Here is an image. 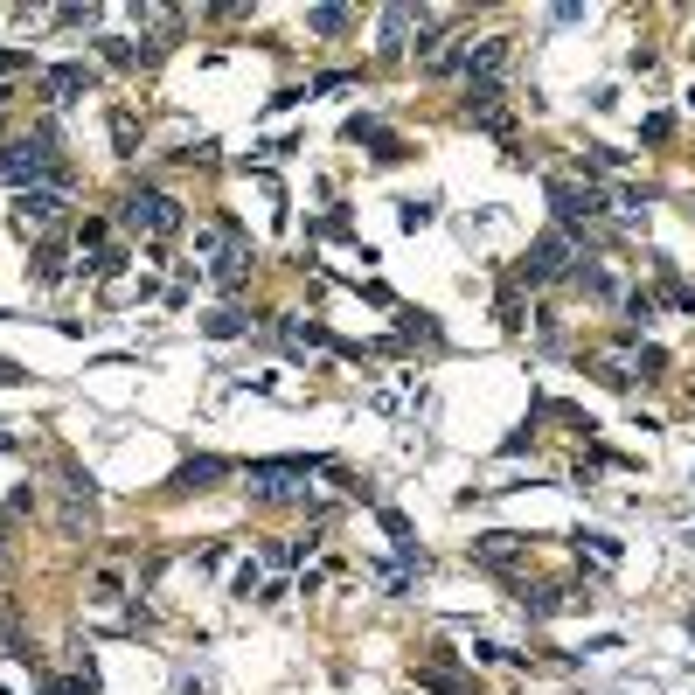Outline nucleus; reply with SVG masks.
<instances>
[{
  "instance_id": "f257e3e1",
  "label": "nucleus",
  "mask_w": 695,
  "mask_h": 695,
  "mask_svg": "<svg viewBox=\"0 0 695 695\" xmlns=\"http://www.w3.org/2000/svg\"><path fill=\"white\" fill-rule=\"evenodd\" d=\"M119 230H133V237H181L188 230V202L153 188V181H139V188L119 195Z\"/></svg>"
},
{
  "instance_id": "f03ea898",
  "label": "nucleus",
  "mask_w": 695,
  "mask_h": 695,
  "mask_svg": "<svg viewBox=\"0 0 695 695\" xmlns=\"http://www.w3.org/2000/svg\"><path fill=\"white\" fill-rule=\"evenodd\" d=\"M334 459H251L244 466V487H251V501H306L313 487V473H327Z\"/></svg>"
},
{
  "instance_id": "7ed1b4c3",
  "label": "nucleus",
  "mask_w": 695,
  "mask_h": 695,
  "mask_svg": "<svg viewBox=\"0 0 695 695\" xmlns=\"http://www.w3.org/2000/svg\"><path fill=\"white\" fill-rule=\"evenodd\" d=\"M577 258H584V251H577V237L550 223V230H543V237L522 251V265H515V285H522V292H543V285H556V278L577 272Z\"/></svg>"
},
{
  "instance_id": "20e7f679",
  "label": "nucleus",
  "mask_w": 695,
  "mask_h": 695,
  "mask_svg": "<svg viewBox=\"0 0 695 695\" xmlns=\"http://www.w3.org/2000/svg\"><path fill=\"white\" fill-rule=\"evenodd\" d=\"M550 216H556V230H570V237H577L584 223H598V216H605V188H598V181H584V174H577V181H570V174H550Z\"/></svg>"
},
{
  "instance_id": "39448f33",
  "label": "nucleus",
  "mask_w": 695,
  "mask_h": 695,
  "mask_svg": "<svg viewBox=\"0 0 695 695\" xmlns=\"http://www.w3.org/2000/svg\"><path fill=\"white\" fill-rule=\"evenodd\" d=\"M584 369H591L605 390H633V383H640V341H626V334H619V341L591 348V355H584Z\"/></svg>"
},
{
  "instance_id": "423d86ee",
  "label": "nucleus",
  "mask_w": 695,
  "mask_h": 695,
  "mask_svg": "<svg viewBox=\"0 0 695 695\" xmlns=\"http://www.w3.org/2000/svg\"><path fill=\"white\" fill-rule=\"evenodd\" d=\"M63 216H70V188H21V195H14V230H35V237H42V230H56Z\"/></svg>"
},
{
  "instance_id": "0eeeda50",
  "label": "nucleus",
  "mask_w": 695,
  "mask_h": 695,
  "mask_svg": "<svg viewBox=\"0 0 695 695\" xmlns=\"http://www.w3.org/2000/svg\"><path fill=\"white\" fill-rule=\"evenodd\" d=\"M91 49H98L112 70H126V77H133V70H153V63H160V49H167V42H146V35H98Z\"/></svg>"
},
{
  "instance_id": "6e6552de",
  "label": "nucleus",
  "mask_w": 695,
  "mask_h": 695,
  "mask_svg": "<svg viewBox=\"0 0 695 695\" xmlns=\"http://www.w3.org/2000/svg\"><path fill=\"white\" fill-rule=\"evenodd\" d=\"M237 466L230 459H216V452H195V459H181L174 466V480H167V494H209L216 480H230Z\"/></svg>"
},
{
  "instance_id": "1a4fd4ad",
  "label": "nucleus",
  "mask_w": 695,
  "mask_h": 695,
  "mask_svg": "<svg viewBox=\"0 0 695 695\" xmlns=\"http://www.w3.org/2000/svg\"><path fill=\"white\" fill-rule=\"evenodd\" d=\"M522 556H529V536H515V529H487V536H473V563H487V570H501V577H515Z\"/></svg>"
},
{
  "instance_id": "9d476101",
  "label": "nucleus",
  "mask_w": 695,
  "mask_h": 695,
  "mask_svg": "<svg viewBox=\"0 0 695 695\" xmlns=\"http://www.w3.org/2000/svg\"><path fill=\"white\" fill-rule=\"evenodd\" d=\"M522 612H529V619H556V612H591V591H570V584H536V591H522Z\"/></svg>"
},
{
  "instance_id": "9b49d317",
  "label": "nucleus",
  "mask_w": 695,
  "mask_h": 695,
  "mask_svg": "<svg viewBox=\"0 0 695 695\" xmlns=\"http://www.w3.org/2000/svg\"><path fill=\"white\" fill-rule=\"evenodd\" d=\"M84 91H98V70H91V63H56V70L42 77V98H49V105H77Z\"/></svg>"
},
{
  "instance_id": "f8f14e48",
  "label": "nucleus",
  "mask_w": 695,
  "mask_h": 695,
  "mask_svg": "<svg viewBox=\"0 0 695 695\" xmlns=\"http://www.w3.org/2000/svg\"><path fill=\"white\" fill-rule=\"evenodd\" d=\"M397 341H404V348H445V327H438L424 306H397Z\"/></svg>"
},
{
  "instance_id": "ddd939ff",
  "label": "nucleus",
  "mask_w": 695,
  "mask_h": 695,
  "mask_svg": "<svg viewBox=\"0 0 695 695\" xmlns=\"http://www.w3.org/2000/svg\"><path fill=\"white\" fill-rule=\"evenodd\" d=\"M63 272H70V258H63V244H56V237H42V244H35V258H28V285H42V292H56V285H63Z\"/></svg>"
},
{
  "instance_id": "4468645a",
  "label": "nucleus",
  "mask_w": 695,
  "mask_h": 695,
  "mask_svg": "<svg viewBox=\"0 0 695 695\" xmlns=\"http://www.w3.org/2000/svg\"><path fill=\"white\" fill-rule=\"evenodd\" d=\"M570 543H577V563H591V570H612L619 563V536H605V529H577Z\"/></svg>"
},
{
  "instance_id": "2eb2a0df",
  "label": "nucleus",
  "mask_w": 695,
  "mask_h": 695,
  "mask_svg": "<svg viewBox=\"0 0 695 695\" xmlns=\"http://www.w3.org/2000/svg\"><path fill=\"white\" fill-rule=\"evenodd\" d=\"M411 682H417V689H431V695H466V675H459L452 661H417Z\"/></svg>"
},
{
  "instance_id": "dca6fc26",
  "label": "nucleus",
  "mask_w": 695,
  "mask_h": 695,
  "mask_svg": "<svg viewBox=\"0 0 695 695\" xmlns=\"http://www.w3.org/2000/svg\"><path fill=\"white\" fill-rule=\"evenodd\" d=\"M202 334H209V341H237V334H251V313H244V306H216V313L202 320Z\"/></svg>"
},
{
  "instance_id": "f3484780",
  "label": "nucleus",
  "mask_w": 695,
  "mask_h": 695,
  "mask_svg": "<svg viewBox=\"0 0 695 695\" xmlns=\"http://www.w3.org/2000/svg\"><path fill=\"white\" fill-rule=\"evenodd\" d=\"M411 14L417 7H383V56H404L411 49Z\"/></svg>"
},
{
  "instance_id": "a211bd4d",
  "label": "nucleus",
  "mask_w": 695,
  "mask_h": 695,
  "mask_svg": "<svg viewBox=\"0 0 695 695\" xmlns=\"http://www.w3.org/2000/svg\"><path fill=\"white\" fill-rule=\"evenodd\" d=\"M619 167H626V153H619V146H584V153H577V174H584V181L619 174Z\"/></svg>"
},
{
  "instance_id": "6ab92c4d",
  "label": "nucleus",
  "mask_w": 695,
  "mask_h": 695,
  "mask_svg": "<svg viewBox=\"0 0 695 695\" xmlns=\"http://www.w3.org/2000/svg\"><path fill=\"white\" fill-rule=\"evenodd\" d=\"M306 28L313 35H348L355 28V7H306Z\"/></svg>"
},
{
  "instance_id": "aec40b11",
  "label": "nucleus",
  "mask_w": 695,
  "mask_h": 695,
  "mask_svg": "<svg viewBox=\"0 0 695 695\" xmlns=\"http://www.w3.org/2000/svg\"><path fill=\"white\" fill-rule=\"evenodd\" d=\"M612 202H619V216H626V223H640V216L654 209V188H640V181H619V195H612Z\"/></svg>"
},
{
  "instance_id": "412c9836",
  "label": "nucleus",
  "mask_w": 695,
  "mask_h": 695,
  "mask_svg": "<svg viewBox=\"0 0 695 695\" xmlns=\"http://www.w3.org/2000/svg\"><path fill=\"white\" fill-rule=\"evenodd\" d=\"M119 598H126V570H119V563H105V570L91 577V605H119Z\"/></svg>"
},
{
  "instance_id": "4be33fe9",
  "label": "nucleus",
  "mask_w": 695,
  "mask_h": 695,
  "mask_svg": "<svg viewBox=\"0 0 695 695\" xmlns=\"http://www.w3.org/2000/svg\"><path fill=\"white\" fill-rule=\"evenodd\" d=\"M306 550H313V536H272V543H265V563H278V570H292V563H299Z\"/></svg>"
},
{
  "instance_id": "5701e85b",
  "label": "nucleus",
  "mask_w": 695,
  "mask_h": 695,
  "mask_svg": "<svg viewBox=\"0 0 695 695\" xmlns=\"http://www.w3.org/2000/svg\"><path fill=\"white\" fill-rule=\"evenodd\" d=\"M369 160H376V167H397V160H411V139L376 133V139H369Z\"/></svg>"
},
{
  "instance_id": "b1692460",
  "label": "nucleus",
  "mask_w": 695,
  "mask_h": 695,
  "mask_svg": "<svg viewBox=\"0 0 695 695\" xmlns=\"http://www.w3.org/2000/svg\"><path fill=\"white\" fill-rule=\"evenodd\" d=\"M431 216H438V202H424V195H411V202H397V223H404V230H431Z\"/></svg>"
},
{
  "instance_id": "393cba45",
  "label": "nucleus",
  "mask_w": 695,
  "mask_h": 695,
  "mask_svg": "<svg viewBox=\"0 0 695 695\" xmlns=\"http://www.w3.org/2000/svg\"><path fill=\"white\" fill-rule=\"evenodd\" d=\"M494 320H501L508 334H522V327H529V320H522V285H508V292L494 299Z\"/></svg>"
},
{
  "instance_id": "a878e982",
  "label": "nucleus",
  "mask_w": 695,
  "mask_h": 695,
  "mask_svg": "<svg viewBox=\"0 0 695 695\" xmlns=\"http://www.w3.org/2000/svg\"><path fill=\"white\" fill-rule=\"evenodd\" d=\"M230 591H237V598H258V591H265V563H258V556L237 563V570H230Z\"/></svg>"
},
{
  "instance_id": "bb28decb",
  "label": "nucleus",
  "mask_w": 695,
  "mask_h": 695,
  "mask_svg": "<svg viewBox=\"0 0 695 695\" xmlns=\"http://www.w3.org/2000/svg\"><path fill=\"white\" fill-rule=\"evenodd\" d=\"M112 146H119V160H133L139 153V119L133 112H112Z\"/></svg>"
},
{
  "instance_id": "cd10ccee",
  "label": "nucleus",
  "mask_w": 695,
  "mask_h": 695,
  "mask_svg": "<svg viewBox=\"0 0 695 695\" xmlns=\"http://www.w3.org/2000/svg\"><path fill=\"white\" fill-rule=\"evenodd\" d=\"M640 139H647V146H668V139H675V112H647V119H640Z\"/></svg>"
},
{
  "instance_id": "c85d7f7f",
  "label": "nucleus",
  "mask_w": 695,
  "mask_h": 695,
  "mask_svg": "<svg viewBox=\"0 0 695 695\" xmlns=\"http://www.w3.org/2000/svg\"><path fill=\"white\" fill-rule=\"evenodd\" d=\"M306 230H313V237H341V244L355 237V230H348V209H327V216H313Z\"/></svg>"
},
{
  "instance_id": "c756f323",
  "label": "nucleus",
  "mask_w": 695,
  "mask_h": 695,
  "mask_svg": "<svg viewBox=\"0 0 695 695\" xmlns=\"http://www.w3.org/2000/svg\"><path fill=\"white\" fill-rule=\"evenodd\" d=\"M98 14H105V7H56L49 21H56V28H98Z\"/></svg>"
},
{
  "instance_id": "7c9ffc66",
  "label": "nucleus",
  "mask_w": 695,
  "mask_h": 695,
  "mask_svg": "<svg viewBox=\"0 0 695 695\" xmlns=\"http://www.w3.org/2000/svg\"><path fill=\"white\" fill-rule=\"evenodd\" d=\"M522 452H536V417H529L522 431H508V438H501V459H522Z\"/></svg>"
},
{
  "instance_id": "2f4dec72",
  "label": "nucleus",
  "mask_w": 695,
  "mask_h": 695,
  "mask_svg": "<svg viewBox=\"0 0 695 695\" xmlns=\"http://www.w3.org/2000/svg\"><path fill=\"white\" fill-rule=\"evenodd\" d=\"M473 661H487V668H494V661H522V654H515V647H501V640H473Z\"/></svg>"
},
{
  "instance_id": "473e14b6",
  "label": "nucleus",
  "mask_w": 695,
  "mask_h": 695,
  "mask_svg": "<svg viewBox=\"0 0 695 695\" xmlns=\"http://www.w3.org/2000/svg\"><path fill=\"white\" fill-rule=\"evenodd\" d=\"M195 563H202V570H223V563H230V543H209V550L195 556Z\"/></svg>"
},
{
  "instance_id": "72a5a7b5",
  "label": "nucleus",
  "mask_w": 695,
  "mask_h": 695,
  "mask_svg": "<svg viewBox=\"0 0 695 695\" xmlns=\"http://www.w3.org/2000/svg\"><path fill=\"white\" fill-rule=\"evenodd\" d=\"M7 383H28V369H21V362H7V355H0V390H7Z\"/></svg>"
}]
</instances>
